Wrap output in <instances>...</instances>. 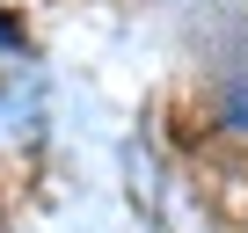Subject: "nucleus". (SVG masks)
<instances>
[{
  "instance_id": "obj_1",
  "label": "nucleus",
  "mask_w": 248,
  "mask_h": 233,
  "mask_svg": "<svg viewBox=\"0 0 248 233\" xmlns=\"http://www.w3.org/2000/svg\"><path fill=\"white\" fill-rule=\"evenodd\" d=\"M226 124H233V131H248V66L226 80Z\"/></svg>"
}]
</instances>
